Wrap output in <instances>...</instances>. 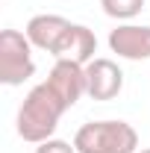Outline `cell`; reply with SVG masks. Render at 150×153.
<instances>
[{"instance_id":"cell-1","label":"cell","mask_w":150,"mask_h":153,"mask_svg":"<svg viewBox=\"0 0 150 153\" xmlns=\"http://www.w3.org/2000/svg\"><path fill=\"white\" fill-rule=\"evenodd\" d=\"M71 106L65 103V97L47 79L38 82L36 88H30V94L24 97V103L18 109V118H15L18 135L24 141H30V144H41V141L53 138V133L59 127V118Z\"/></svg>"},{"instance_id":"cell-2","label":"cell","mask_w":150,"mask_h":153,"mask_svg":"<svg viewBox=\"0 0 150 153\" xmlns=\"http://www.w3.org/2000/svg\"><path fill=\"white\" fill-rule=\"evenodd\" d=\"M76 153H138V133L127 121H88L74 135Z\"/></svg>"},{"instance_id":"cell-3","label":"cell","mask_w":150,"mask_h":153,"mask_svg":"<svg viewBox=\"0 0 150 153\" xmlns=\"http://www.w3.org/2000/svg\"><path fill=\"white\" fill-rule=\"evenodd\" d=\"M33 74H36L33 41L21 30H3L0 33V82L15 88V85H24Z\"/></svg>"},{"instance_id":"cell-4","label":"cell","mask_w":150,"mask_h":153,"mask_svg":"<svg viewBox=\"0 0 150 153\" xmlns=\"http://www.w3.org/2000/svg\"><path fill=\"white\" fill-rule=\"evenodd\" d=\"M124 88V71L115 59L94 56L85 65V94L91 100H115Z\"/></svg>"},{"instance_id":"cell-5","label":"cell","mask_w":150,"mask_h":153,"mask_svg":"<svg viewBox=\"0 0 150 153\" xmlns=\"http://www.w3.org/2000/svg\"><path fill=\"white\" fill-rule=\"evenodd\" d=\"M109 50L118 53V59L141 62L150 59V27L147 24H118L109 33Z\"/></svg>"},{"instance_id":"cell-6","label":"cell","mask_w":150,"mask_h":153,"mask_svg":"<svg viewBox=\"0 0 150 153\" xmlns=\"http://www.w3.org/2000/svg\"><path fill=\"white\" fill-rule=\"evenodd\" d=\"M68 30H71V21L62 18V15H33L24 33L33 41V47L47 50V53L56 56L62 41H65V36H68Z\"/></svg>"},{"instance_id":"cell-7","label":"cell","mask_w":150,"mask_h":153,"mask_svg":"<svg viewBox=\"0 0 150 153\" xmlns=\"http://www.w3.org/2000/svg\"><path fill=\"white\" fill-rule=\"evenodd\" d=\"M47 82L65 97L68 106H76V100L85 94V65L71 59H56L47 74Z\"/></svg>"},{"instance_id":"cell-8","label":"cell","mask_w":150,"mask_h":153,"mask_svg":"<svg viewBox=\"0 0 150 153\" xmlns=\"http://www.w3.org/2000/svg\"><path fill=\"white\" fill-rule=\"evenodd\" d=\"M97 53V36L94 30H88L85 24H71L68 36L59 47L56 59H71V62H79V65H88Z\"/></svg>"},{"instance_id":"cell-9","label":"cell","mask_w":150,"mask_h":153,"mask_svg":"<svg viewBox=\"0 0 150 153\" xmlns=\"http://www.w3.org/2000/svg\"><path fill=\"white\" fill-rule=\"evenodd\" d=\"M144 3L147 0H100V6H103V12L115 21H132L141 9H144Z\"/></svg>"},{"instance_id":"cell-10","label":"cell","mask_w":150,"mask_h":153,"mask_svg":"<svg viewBox=\"0 0 150 153\" xmlns=\"http://www.w3.org/2000/svg\"><path fill=\"white\" fill-rule=\"evenodd\" d=\"M36 153H76L74 141H65V138H47L36 144Z\"/></svg>"},{"instance_id":"cell-11","label":"cell","mask_w":150,"mask_h":153,"mask_svg":"<svg viewBox=\"0 0 150 153\" xmlns=\"http://www.w3.org/2000/svg\"><path fill=\"white\" fill-rule=\"evenodd\" d=\"M138 153H150V147H144V150H138Z\"/></svg>"}]
</instances>
